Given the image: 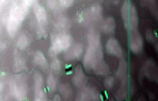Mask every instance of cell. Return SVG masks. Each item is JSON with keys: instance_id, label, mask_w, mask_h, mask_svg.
<instances>
[{"instance_id": "cell-2", "label": "cell", "mask_w": 158, "mask_h": 101, "mask_svg": "<svg viewBox=\"0 0 158 101\" xmlns=\"http://www.w3.org/2000/svg\"><path fill=\"white\" fill-rule=\"evenodd\" d=\"M72 71H68V72H67V73H66V74L67 75H71V74H72Z\"/></svg>"}, {"instance_id": "cell-1", "label": "cell", "mask_w": 158, "mask_h": 101, "mask_svg": "<svg viewBox=\"0 0 158 101\" xmlns=\"http://www.w3.org/2000/svg\"><path fill=\"white\" fill-rule=\"evenodd\" d=\"M72 67L71 64H69V65H65V69H69L71 67Z\"/></svg>"}]
</instances>
